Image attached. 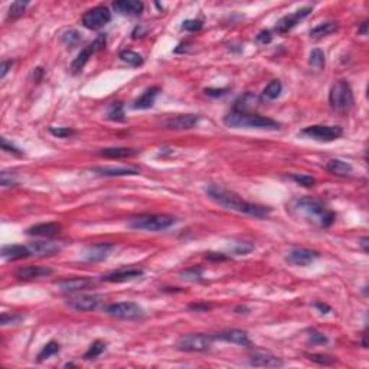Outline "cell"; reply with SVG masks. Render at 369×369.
Instances as JSON below:
<instances>
[{
	"label": "cell",
	"instance_id": "obj_1",
	"mask_svg": "<svg viewBox=\"0 0 369 369\" xmlns=\"http://www.w3.org/2000/svg\"><path fill=\"white\" fill-rule=\"evenodd\" d=\"M205 191H207V195L215 204H218L219 207L228 209V211H234V212L244 214V215L254 218H265L271 214V208L244 201L238 194H235V192H232L229 189H225L222 186L209 185V186H207Z\"/></svg>",
	"mask_w": 369,
	"mask_h": 369
},
{
	"label": "cell",
	"instance_id": "obj_2",
	"mask_svg": "<svg viewBox=\"0 0 369 369\" xmlns=\"http://www.w3.org/2000/svg\"><path fill=\"white\" fill-rule=\"evenodd\" d=\"M292 208L299 217L320 228H329L336 219L335 212L326 207L323 201L316 198H300L294 201Z\"/></svg>",
	"mask_w": 369,
	"mask_h": 369
},
{
	"label": "cell",
	"instance_id": "obj_3",
	"mask_svg": "<svg viewBox=\"0 0 369 369\" xmlns=\"http://www.w3.org/2000/svg\"><path fill=\"white\" fill-rule=\"evenodd\" d=\"M224 124L229 129H257V130H279L282 124L275 120L232 110L224 117Z\"/></svg>",
	"mask_w": 369,
	"mask_h": 369
},
{
	"label": "cell",
	"instance_id": "obj_4",
	"mask_svg": "<svg viewBox=\"0 0 369 369\" xmlns=\"http://www.w3.org/2000/svg\"><path fill=\"white\" fill-rule=\"evenodd\" d=\"M176 224V218L172 215H150L144 214L139 217H133L127 221V225L131 229H139V231H150V232H159L164 229L170 228Z\"/></svg>",
	"mask_w": 369,
	"mask_h": 369
},
{
	"label": "cell",
	"instance_id": "obj_5",
	"mask_svg": "<svg viewBox=\"0 0 369 369\" xmlns=\"http://www.w3.org/2000/svg\"><path fill=\"white\" fill-rule=\"evenodd\" d=\"M329 103L330 107L337 113H347L352 110L355 104V98H353L352 88L346 81H337L335 85H332L329 93Z\"/></svg>",
	"mask_w": 369,
	"mask_h": 369
},
{
	"label": "cell",
	"instance_id": "obj_6",
	"mask_svg": "<svg viewBox=\"0 0 369 369\" xmlns=\"http://www.w3.org/2000/svg\"><path fill=\"white\" fill-rule=\"evenodd\" d=\"M215 337L205 333H191L185 335L177 340V349L183 352H207L214 345Z\"/></svg>",
	"mask_w": 369,
	"mask_h": 369
},
{
	"label": "cell",
	"instance_id": "obj_7",
	"mask_svg": "<svg viewBox=\"0 0 369 369\" xmlns=\"http://www.w3.org/2000/svg\"><path fill=\"white\" fill-rule=\"evenodd\" d=\"M106 313L117 319L136 320L144 317V309L133 302H120V303L109 304L106 307Z\"/></svg>",
	"mask_w": 369,
	"mask_h": 369
},
{
	"label": "cell",
	"instance_id": "obj_8",
	"mask_svg": "<svg viewBox=\"0 0 369 369\" xmlns=\"http://www.w3.org/2000/svg\"><path fill=\"white\" fill-rule=\"evenodd\" d=\"M106 42H107V36L106 35H98L97 38L91 42V44L85 46L78 56H76L75 59L72 61V64H71V72L72 74H78V72H81L82 69H84V66L85 64L88 62V59L91 58V55L97 54L100 51H103L104 48H106Z\"/></svg>",
	"mask_w": 369,
	"mask_h": 369
},
{
	"label": "cell",
	"instance_id": "obj_9",
	"mask_svg": "<svg viewBox=\"0 0 369 369\" xmlns=\"http://www.w3.org/2000/svg\"><path fill=\"white\" fill-rule=\"evenodd\" d=\"M302 134L317 141H333L343 136V129L339 126H309L302 130Z\"/></svg>",
	"mask_w": 369,
	"mask_h": 369
},
{
	"label": "cell",
	"instance_id": "obj_10",
	"mask_svg": "<svg viewBox=\"0 0 369 369\" xmlns=\"http://www.w3.org/2000/svg\"><path fill=\"white\" fill-rule=\"evenodd\" d=\"M110 21H111V12L106 6H97L82 15V25L91 31H98L104 28Z\"/></svg>",
	"mask_w": 369,
	"mask_h": 369
},
{
	"label": "cell",
	"instance_id": "obj_11",
	"mask_svg": "<svg viewBox=\"0 0 369 369\" xmlns=\"http://www.w3.org/2000/svg\"><path fill=\"white\" fill-rule=\"evenodd\" d=\"M201 117L196 114H177L163 121V127L167 130H191L198 126Z\"/></svg>",
	"mask_w": 369,
	"mask_h": 369
},
{
	"label": "cell",
	"instance_id": "obj_12",
	"mask_svg": "<svg viewBox=\"0 0 369 369\" xmlns=\"http://www.w3.org/2000/svg\"><path fill=\"white\" fill-rule=\"evenodd\" d=\"M310 13H312V8L307 6V8H303V9L296 11L294 13H292V15H286L284 18H282V19L277 22L275 28H274V31L277 33H280V35L290 32L294 26H297V23L302 22L304 18H307Z\"/></svg>",
	"mask_w": 369,
	"mask_h": 369
},
{
	"label": "cell",
	"instance_id": "obj_13",
	"mask_svg": "<svg viewBox=\"0 0 369 369\" xmlns=\"http://www.w3.org/2000/svg\"><path fill=\"white\" fill-rule=\"evenodd\" d=\"M101 299L103 297L98 294H81L68 299L66 304L76 312H91L97 309L98 304L101 303Z\"/></svg>",
	"mask_w": 369,
	"mask_h": 369
},
{
	"label": "cell",
	"instance_id": "obj_14",
	"mask_svg": "<svg viewBox=\"0 0 369 369\" xmlns=\"http://www.w3.org/2000/svg\"><path fill=\"white\" fill-rule=\"evenodd\" d=\"M319 257H320V254L315 250H310V248H293L286 255V261L289 264H293V265L306 267V265L315 262Z\"/></svg>",
	"mask_w": 369,
	"mask_h": 369
},
{
	"label": "cell",
	"instance_id": "obj_15",
	"mask_svg": "<svg viewBox=\"0 0 369 369\" xmlns=\"http://www.w3.org/2000/svg\"><path fill=\"white\" fill-rule=\"evenodd\" d=\"M116 247L113 244H94V245H89L85 250L81 252V258L87 262H100V261H104L111 251L114 250Z\"/></svg>",
	"mask_w": 369,
	"mask_h": 369
},
{
	"label": "cell",
	"instance_id": "obj_16",
	"mask_svg": "<svg viewBox=\"0 0 369 369\" xmlns=\"http://www.w3.org/2000/svg\"><path fill=\"white\" fill-rule=\"evenodd\" d=\"M29 250L36 257H51L62 250V244L56 241H35L31 242Z\"/></svg>",
	"mask_w": 369,
	"mask_h": 369
},
{
	"label": "cell",
	"instance_id": "obj_17",
	"mask_svg": "<svg viewBox=\"0 0 369 369\" xmlns=\"http://www.w3.org/2000/svg\"><path fill=\"white\" fill-rule=\"evenodd\" d=\"M214 337H215V340L235 343V345H239V346H251V340L250 337H248V333L245 330H239V329L224 330L221 333H217Z\"/></svg>",
	"mask_w": 369,
	"mask_h": 369
},
{
	"label": "cell",
	"instance_id": "obj_18",
	"mask_svg": "<svg viewBox=\"0 0 369 369\" xmlns=\"http://www.w3.org/2000/svg\"><path fill=\"white\" fill-rule=\"evenodd\" d=\"M54 272L52 268L49 267H39V265H28V267H22L18 271L15 272L18 280H23V282H31V280H36V279H42L46 275H51Z\"/></svg>",
	"mask_w": 369,
	"mask_h": 369
},
{
	"label": "cell",
	"instance_id": "obj_19",
	"mask_svg": "<svg viewBox=\"0 0 369 369\" xmlns=\"http://www.w3.org/2000/svg\"><path fill=\"white\" fill-rule=\"evenodd\" d=\"M113 9L119 15L139 16L144 11V5L139 0H117L113 3Z\"/></svg>",
	"mask_w": 369,
	"mask_h": 369
},
{
	"label": "cell",
	"instance_id": "obj_20",
	"mask_svg": "<svg viewBox=\"0 0 369 369\" xmlns=\"http://www.w3.org/2000/svg\"><path fill=\"white\" fill-rule=\"evenodd\" d=\"M93 173L106 177H119V176H134L139 174V169L136 167H114V166H97L91 169Z\"/></svg>",
	"mask_w": 369,
	"mask_h": 369
},
{
	"label": "cell",
	"instance_id": "obj_21",
	"mask_svg": "<svg viewBox=\"0 0 369 369\" xmlns=\"http://www.w3.org/2000/svg\"><path fill=\"white\" fill-rule=\"evenodd\" d=\"M94 286V282L88 277H75V279H68L58 283V287L64 292L75 293V292H82L88 290Z\"/></svg>",
	"mask_w": 369,
	"mask_h": 369
},
{
	"label": "cell",
	"instance_id": "obj_22",
	"mask_svg": "<svg viewBox=\"0 0 369 369\" xmlns=\"http://www.w3.org/2000/svg\"><path fill=\"white\" fill-rule=\"evenodd\" d=\"M144 274V271L141 268H129V270H119V271H113L110 274L103 275V282L107 283H124V282H131V280H136Z\"/></svg>",
	"mask_w": 369,
	"mask_h": 369
},
{
	"label": "cell",
	"instance_id": "obj_23",
	"mask_svg": "<svg viewBox=\"0 0 369 369\" xmlns=\"http://www.w3.org/2000/svg\"><path fill=\"white\" fill-rule=\"evenodd\" d=\"M62 227L56 222H46V224H38V225H33L26 229V234L28 235H32V237H55L61 232Z\"/></svg>",
	"mask_w": 369,
	"mask_h": 369
},
{
	"label": "cell",
	"instance_id": "obj_24",
	"mask_svg": "<svg viewBox=\"0 0 369 369\" xmlns=\"http://www.w3.org/2000/svg\"><path fill=\"white\" fill-rule=\"evenodd\" d=\"M248 362L251 366H258V368H282L284 365L282 359L268 353H254Z\"/></svg>",
	"mask_w": 369,
	"mask_h": 369
},
{
	"label": "cell",
	"instance_id": "obj_25",
	"mask_svg": "<svg viewBox=\"0 0 369 369\" xmlns=\"http://www.w3.org/2000/svg\"><path fill=\"white\" fill-rule=\"evenodd\" d=\"M159 93H160V88L159 87H152L149 88V89H146L143 94H141L140 97L137 98L134 103H133V109L134 110H147L153 107V104H154V100L156 97L159 96Z\"/></svg>",
	"mask_w": 369,
	"mask_h": 369
},
{
	"label": "cell",
	"instance_id": "obj_26",
	"mask_svg": "<svg viewBox=\"0 0 369 369\" xmlns=\"http://www.w3.org/2000/svg\"><path fill=\"white\" fill-rule=\"evenodd\" d=\"M29 255H32V252L29 250V247L25 245H6L2 248V257L6 260H22V258H28Z\"/></svg>",
	"mask_w": 369,
	"mask_h": 369
},
{
	"label": "cell",
	"instance_id": "obj_27",
	"mask_svg": "<svg viewBox=\"0 0 369 369\" xmlns=\"http://www.w3.org/2000/svg\"><path fill=\"white\" fill-rule=\"evenodd\" d=\"M325 169L332 174H336V176H342V177H346L350 176L353 172V167L350 163L345 162V160H340V159H332L329 160L327 164L325 166Z\"/></svg>",
	"mask_w": 369,
	"mask_h": 369
},
{
	"label": "cell",
	"instance_id": "obj_28",
	"mask_svg": "<svg viewBox=\"0 0 369 369\" xmlns=\"http://www.w3.org/2000/svg\"><path fill=\"white\" fill-rule=\"evenodd\" d=\"M139 153L136 149H130V147H106L101 149L98 154L107 159H126V157H133Z\"/></svg>",
	"mask_w": 369,
	"mask_h": 369
},
{
	"label": "cell",
	"instance_id": "obj_29",
	"mask_svg": "<svg viewBox=\"0 0 369 369\" xmlns=\"http://www.w3.org/2000/svg\"><path fill=\"white\" fill-rule=\"evenodd\" d=\"M336 31H337L336 22H325L320 23V25L316 26V28H313V29L310 31V36H312V38H316V39H320V38L327 36V35L336 32Z\"/></svg>",
	"mask_w": 369,
	"mask_h": 369
},
{
	"label": "cell",
	"instance_id": "obj_30",
	"mask_svg": "<svg viewBox=\"0 0 369 369\" xmlns=\"http://www.w3.org/2000/svg\"><path fill=\"white\" fill-rule=\"evenodd\" d=\"M283 91V84L279 81V79H272L271 82L267 85V87L264 88V91H262V97L265 98V100H275V98L280 97V94H282Z\"/></svg>",
	"mask_w": 369,
	"mask_h": 369
},
{
	"label": "cell",
	"instance_id": "obj_31",
	"mask_svg": "<svg viewBox=\"0 0 369 369\" xmlns=\"http://www.w3.org/2000/svg\"><path fill=\"white\" fill-rule=\"evenodd\" d=\"M120 59L123 62H126L127 65L130 66H140L143 65V56L134 51H130V49H126V51H121L120 52Z\"/></svg>",
	"mask_w": 369,
	"mask_h": 369
},
{
	"label": "cell",
	"instance_id": "obj_32",
	"mask_svg": "<svg viewBox=\"0 0 369 369\" xmlns=\"http://www.w3.org/2000/svg\"><path fill=\"white\" fill-rule=\"evenodd\" d=\"M61 41H62V44L65 45L66 48H75L76 45L81 42V35L75 29H69V31L62 33Z\"/></svg>",
	"mask_w": 369,
	"mask_h": 369
},
{
	"label": "cell",
	"instance_id": "obj_33",
	"mask_svg": "<svg viewBox=\"0 0 369 369\" xmlns=\"http://www.w3.org/2000/svg\"><path fill=\"white\" fill-rule=\"evenodd\" d=\"M258 100L255 96H252V94H245L244 97H241L235 103V111H244V113H248V110L251 107H254V104L257 103Z\"/></svg>",
	"mask_w": 369,
	"mask_h": 369
},
{
	"label": "cell",
	"instance_id": "obj_34",
	"mask_svg": "<svg viewBox=\"0 0 369 369\" xmlns=\"http://www.w3.org/2000/svg\"><path fill=\"white\" fill-rule=\"evenodd\" d=\"M309 64L313 66L315 69H317V71L323 69V68H325V54H323V51H320L319 48L313 49V51L310 52Z\"/></svg>",
	"mask_w": 369,
	"mask_h": 369
},
{
	"label": "cell",
	"instance_id": "obj_35",
	"mask_svg": "<svg viewBox=\"0 0 369 369\" xmlns=\"http://www.w3.org/2000/svg\"><path fill=\"white\" fill-rule=\"evenodd\" d=\"M59 343H56L54 340H51L49 343H46L44 347H42V350L39 352V355H38V360L39 362H42L45 359L51 358V356H54L55 353H58L59 352Z\"/></svg>",
	"mask_w": 369,
	"mask_h": 369
},
{
	"label": "cell",
	"instance_id": "obj_36",
	"mask_svg": "<svg viewBox=\"0 0 369 369\" xmlns=\"http://www.w3.org/2000/svg\"><path fill=\"white\" fill-rule=\"evenodd\" d=\"M104 350H106V343L101 342V340H96L91 346L88 347V350L85 352V355H84V359L85 360H91V359L98 358Z\"/></svg>",
	"mask_w": 369,
	"mask_h": 369
},
{
	"label": "cell",
	"instance_id": "obj_37",
	"mask_svg": "<svg viewBox=\"0 0 369 369\" xmlns=\"http://www.w3.org/2000/svg\"><path fill=\"white\" fill-rule=\"evenodd\" d=\"M309 360L315 362L317 365H323V366H327V365H333L336 362V359L332 358V356H327V355H320V353H304Z\"/></svg>",
	"mask_w": 369,
	"mask_h": 369
},
{
	"label": "cell",
	"instance_id": "obj_38",
	"mask_svg": "<svg viewBox=\"0 0 369 369\" xmlns=\"http://www.w3.org/2000/svg\"><path fill=\"white\" fill-rule=\"evenodd\" d=\"M107 117L113 121H123L124 120V109L123 104L120 103H114L110 106L109 111H107Z\"/></svg>",
	"mask_w": 369,
	"mask_h": 369
},
{
	"label": "cell",
	"instance_id": "obj_39",
	"mask_svg": "<svg viewBox=\"0 0 369 369\" xmlns=\"http://www.w3.org/2000/svg\"><path fill=\"white\" fill-rule=\"evenodd\" d=\"M28 2H13L11 5V8H9V19H16V18H19V16H22L25 11H26V8H28Z\"/></svg>",
	"mask_w": 369,
	"mask_h": 369
},
{
	"label": "cell",
	"instance_id": "obj_40",
	"mask_svg": "<svg viewBox=\"0 0 369 369\" xmlns=\"http://www.w3.org/2000/svg\"><path fill=\"white\" fill-rule=\"evenodd\" d=\"M179 277L186 282H201L202 280V271L199 268H188L185 271L179 272Z\"/></svg>",
	"mask_w": 369,
	"mask_h": 369
},
{
	"label": "cell",
	"instance_id": "obj_41",
	"mask_svg": "<svg viewBox=\"0 0 369 369\" xmlns=\"http://www.w3.org/2000/svg\"><path fill=\"white\" fill-rule=\"evenodd\" d=\"M296 183L302 185L304 188H313L316 185V179L313 176H309V174H292L290 176Z\"/></svg>",
	"mask_w": 369,
	"mask_h": 369
},
{
	"label": "cell",
	"instance_id": "obj_42",
	"mask_svg": "<svg viewBox=\"0 0 369 369\" xmlns=\"http://www.w3.org/2000/svg\"><path fill=\"white\" fill-rule=\"evenodd\" d=\"M204 26V22L201 19H188L182 23V29L186 32H198Z\"/></svg>",
	"mask_w": 369,
	"mask_h": 369
},
{
	"label": "cell",
	"instance_id": "obj_43",
	"mask_svg": "<svg viewBox=\"0 0 369 369\" xmlns=\"http://www.w3.org/2000/svg\"><path fill=\"white\" fill-rule=\"evenodd\" d=\"M232 250H234V252L237 255H247V254H250L251 251L254 250V245L251 242L242 241V242H235V245H234Z\"/></svg>",
	"mask_w": 369,
	"mask_h": 369
},
{
	"label": "cell",
	"instance_id": "obj_44",
	"mask_svg": "<svg viewBox=\"0 0 369 369\" xmlns=\"http://www.w3.org/2000/svg\"><path fill=\"white\" fill-rule=\"evenodd\" d=\"M307 342L310 343V345H326L327 343V337L323 335V333H320V332H316V330H312L310 333H309V339H307Z\"/></svg>",
	"mask_w": 369,
	"mask_h": 369
},
{
	"label": "cell",
	"instance_id": "obj_45",
	"mask_svg": "<svg viewBox=\"0 0 369 369\" xmlns=\"http://www.w3.org/2000/svg\"><path fill=\"white\" fill-rule=\"evenodd\" d=\"M49 133L55 137H58V139H65V137L75 134V130L68 129V127H58V129L56 127H49Z\"/></svg>",
	"mask_w": 369,
	"mask_h": 369
},
{
	"label": "cell",
	"instance_id": "obj_46",
	"mask_svg": "<svg viewBox=\"0 0 369 369\" xmlns=\"http://www.w3.org/2000/svg\"><path fill=\"white\" fill-rule=\"evenodd\" d=\"M23 316L22 315H6L3 313L0 317V325L8 326V325H16L19 322H22Z\"/></svg>",
	"mask_w": 369,
	"mask_h": 369
},
{
	"label": "cell",
	"instance_id": "obj_47",
	"mask_svg": "<svg viewBox=\"0 0 369 369\" xmlns=\"http://www.w3.org/2000/svg\"><path fill=\"white\" fill-rule=\"evenodd\" d=\"M0 183H2V186H13V185H16V176L12 172H2L0 173Z\"/></svg>",
	"mask_w": 369,
	"mask_h": 369
},
{
	"label": "cell",
	"instance_id": "obj_48",
	"mask_svg": "<svg viewBox=\"0 0 369 369\" xmlns=\"http://www.w3.org/2000/svg\"><path fill=\"white\" fill-rule=\"evenodd\" d=\"M2 149L5 150V152H8V153H13V154H22V152H21V149H18L16 146H13V144H11L9 141L6 140V137H2Z\"/></svg>",
	"mask_w": 369,
	"mask_h": 369
},
{
	"label": "cell",
	"instance_id": "obj_49",
	"mask_svg": "<svg viewBox=\"0 0 369 369\" xmlns=\"http://www.w3.org/2000/svg\"><path fill=\"white\" fill-rule=\"evenodd\" d=\"M205 93H207V96H209V97L217 98L227 96V94H228V89H227V88H219V89H218V88H207Z\"/></svg>",
	"mask_w": 369,
	"mask_h": 369
},
{
	"label": "cell",
	"instance_id": "obj_50",
	"mask_svg": "<svg viewBox=\"0 0 369 369\" xmlns=\"http://www.w3.org/2000/svg\"><path fill=\"white\" fill-rule=\"evenodd\" d=\"M271 39H272V35L270 31H261V32L257 35V41L262 45L270 44V42H271Z\"/></svg>",
	"mask_w": 369,
	"mask_h": 369
},
{
	"label": "cell",
	"instance_id": "obj_51",
	"mask_svg": "<svg viewBox=\"0 0 369 369\" xmlns=\"http://www.w3.org/2000/svg\"><path fill=\"white\" fill-rule=\"evenodd\" d=\"M13 64H15V62H13L12 59H9V61H3V62H2V68H0V78H2V79L6 76V74L9 72V69H12Z\"/></svg>",
	"mask_w": 369,
	"mask_h": 369
},
{
	"label": "cell",
	"instance_id": "obj_52",
	"mask_svg": "<svg viewBox=\"0 0 369 369\" xmlns=\"http://www.w3.org/2000/svg\"><path fill=\"white\" fill-rule=\"evenodd\" d=\"M211 307H212V306H211V304H207V303H195V304H191V306H189V309H191V310H196V312H208Z\"/></svg>",
	"mask_w": 369,
	"mask_h": 369
},
{
	"label": "cell",
	"instance_id": "obj_53",
	"mask_svg": "<svg viewBox=\"0 0 369 369\" xmlns=\"http://www.w3.org/2000/svg\"><path fill=\"white\" fill-rule=\"evenodd\" d=\"M315 307L320 312V313H323V315H327V313H330L332 312V309L327 306V304H323V303H316Z\"/></svg>",
	"mask_w": 369,
	"mask_h": 369
},
{
	"label": "cell",
	"instance_id": "obj_54",
	"mask_svg": "<svg viewBox=\"0 0 369 369\" xmlns=\"http://www.w3.org/2000/svg\"><path fill=\"white\" fill-rule=\"evenodd\" d=\"M42 75H44V69H42V68H36V69L33 71V79H35L36 82H39V81L42 79Z\"/></svg>",
	"mask_w": 369,
	"mask_h": 369
},
{
	"label": "cell",
	"instance_id": "obj_55",
	"mask_svg": "<svg viewBox=\"0 0 369 369\" xmlns=\"http://www.w3.org/2000/svg\"><path fill=\"white\" fill-rule=\"evenodd\" d=\"M358 32L360 33V35H368V21H365V22H362V25H360V28L358 29Z\"/></svg>",
	"mask_w": 369,
	"mask_h": 369
},
{
	"label": "cell",
	"instance_id": "obj_56",
	"mask_svg": "<svg viewBox=\"0 0 369 369\" xmlns=\"http://www.w3.org/2000/svg\"><path fill=\"white\" fill-rule=\"evenodd\" d=\"M209 260H227V257H224V255H218L217 252H209L207 255Z\"/></svg>",
	"mask_w": 369,
	"mask_h": 369
},
{
	"label": "cell",
	"instance_id": "obj_57",
	"mask_svg": "<svg viewBox=\"0 0 369 369\" xmlns=\"http://www.w3.org/2000/svg\"><path fill=\"white\" fill-rule=\"evenodd\" d=\"M368 241H369V238H368V237H363V238H362V239H360V242H359V244H360V247H362V248H363V251H365V252H368Z\"/></svg>",
	"mask_w": 369,
	"mask_h": 369
}]
</instances>
